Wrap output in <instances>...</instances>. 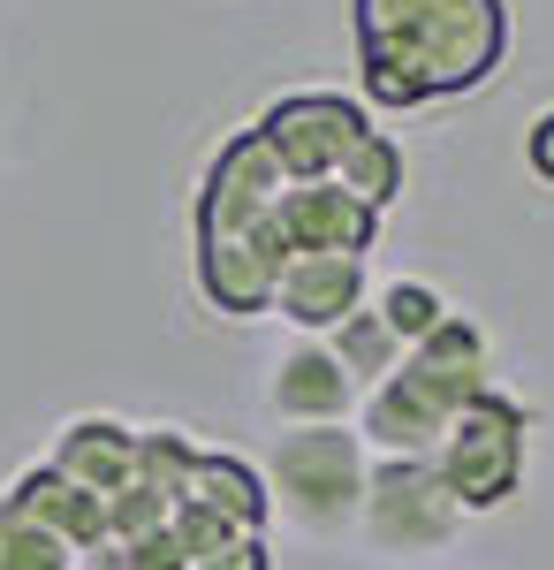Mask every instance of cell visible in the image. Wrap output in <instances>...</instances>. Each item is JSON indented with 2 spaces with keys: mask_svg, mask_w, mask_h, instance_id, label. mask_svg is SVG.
Instances as JSON below:
<instances>
[{
  "mask_svg": "<svg viewBox=\"0 0 554 570\" xmlns=\"http://www.w3.org/2000/svg\"><path fill=\"white\" fill-rule=\"evenodd\" d=\"M182 502L206 510V518H220V525H236V532H258V525H266V510H274V487H266V472L244 464V456H214V449H198Z\"/></svg>",
  "mask_w": 554,
  "mask_h": 570,
  "instance_id": "7c38bea8",
  "label": "cell"
},
{
  "mask_svg": "<svg viewBox=\"0 0 554 570\" xmlns=\"http://www.w3.org/2000/svg\"><path fill=\"white\" fill-rule=\"evenodd\" d=\"M85 556L61 540V532H46L23 502H8L0 494V570H77Z\"/></svg>",
  "mask_w": 554,
  "mask_h": 570,
  "instance_id": "9a60e30c",
  "label": "cell"
},
{
  "mask_svg": "<svg viewBox=\"0 0 554 570\" xmlns=\"http://www.w3.org/2000/svg\"><path fill=\"white\" fill-rule=\"evenodd\" d=\"M410 365H418V373H433L441 389H456L464 403H478V395H486V365H494V343H486V327H478V320L448 312V320L433 327L426 343L410 351Z\"/></svg>",
  "mask_w": 554,
  "mask_h": 570,
  "instance_id": "4fadbf2b",
  "label": "cell"
},
{
  "mask_svg": "<svg viewBox=\"0 0 554 570\" xmlns=\"http://www.w3.org/2000/svg\"><path fill=\"white\" fill-rule=\"evenodd\" d=\"M365 91L380 107H426L486 85L510 53L502 0H349Z\"/></svg>",
  "mask_w": 554,
  "mask_h": 570,
  "instance_id": "6da1fadb",
  "label": "cell"
},
{
  "mask_svg": "<svg viewBox=\"0 0 554 570\" xmlns=\"http://www.w3.org/2000/svg\"><path fill=\"white\" fill-rule=\"evenodd\" d=\"M8 502H23V510H31L46 532H61L77 556H91V548H107V540H115V532H107V494L61 480L53 464H31L23 480L8 487Z\"/></svg>",
  "mask_w": 554,
  "mask_h": 570,
  "instance_id": "8fae6325",
  "label": "cell"
},
{
  "mask_svg": "<svg viewBox=\"0 0 554 570\" xmlns=\"http://www.w3.org/2000/svg\"><path fill=\"white\" fill-rule=\"evenodd\" d=\"M129 570H190V563H182L175 532H152V540H137V548H129Z\"/></svg>",
  "mask_w": 554,
  "mask_h": 570,
  "instance_id": "7402d4cb",
  "label": "cell"
},
{
  "mask_svg": "<svg viewBox=\"0 0 554 570\" xmlns=\"http://www.w3.org/2000/svg\"><path fill=\"white\" fill-rule=\"evenodd\" d=\"M190 464H198V449H190V434H182V426H137V480L152 487V494H168L175 510H182Z\"/></svg>",
  "mask_w": 554,
  "mask_h": 570,
  "instance_id": "2e32d148",
  "label": "cell"
},
{
  "mask_svg": "<svg viewBox=\"0 0 554 570\" xmlns=\"http://www.w3.org/2000/svg\"><path fill=\"white\" fill-rule=\"evenodd\" d=\"M61 480L91 487V494H122L129 480H137V426H122V419H69L61 434H53V456H46Z\"/></svg>",
  "mask_w": 554,
  "mask_h": 570,
  "instance_id": "30bf717a",
  "label": "cell"
},
{
  "mask_svg": "<svg viewBox=\"0 0 554 570\" xmlns=\"http://www.w3.org/2000/svg\"><path fill=\"white\" fill-rule=\"evenodd\" d=\"M327 351L342 357V373H349V381H357L365 395L380 389L387 373H403V357H410L403 343H395V327H387V320H380L373 305L357 312V320H342L335 335H327Z\"/></svg>",
  "mask_w": 554,
  "mask_h": 570,
  "instance_id": "5bb4252c",
  "label": "cell"
},
{
  "mask_svg": "<svg viewBox=\"0 0 554 570\" xmlns=\"http://www.w3.org/2000/svg\"><path fill=\"white\" fill-rule=\"evenodd\" d=\"M168 518H175V502L168 494H152L145 480H129L115 502H107V532L122 540V548H137V540H152V532H168Z\"/></svg>",
  "mask_w": 554,
  "mask_h": 570,
  "instance_id": "d6986e66",
  "label": "cell"
},
{
  "mask_svg": "<svg viewBox=\"0 0 554 570\" xmlns=\"http://www.w3.org/2000/svg\"><path fill=\"white\" fill-rule=\"evenodd\" d=\"M524 456H532V411L516 395H478L464 419L448 426L433 472L448 480V494L464 510H502L516 487H524Z\"/></svg>",
  "mask_w": 554,
  "mask_h": 570,
  "instance_id": "3957f363",
  "label": "cell"
},
{
  "mask_svg": "<svg viewBox=\"0 0 554 570\" xmlns=\"http://www.w3.org/2000/svg\"><path fill=\"white\" fill-rule=\"evenodd\" d=\"M190 570H266V540L244 532V540H228L220 556H206V563H190Z\"/></svg>",
  "mask_w": 554,
  "mask_h": 570,
  "instance_id": "44dd1931",
  "label": "cell"
},
{
  "mask_svg": "<svg viewBox=\"0 0 554 570\" xmlns=\"http://www.w3.org/2000/svg\"><path fill=\"white\" fill-rule=\"evenodd\" d=\"M335 183L349 190V198H365V206L380 214L387 198L403 190V153H395V137L373 130V137H365V145H357V153H349V160L335 168Z\"/></svg>",
  "mask_w": 554,
  "mask_h": 570,
  "instance_id": "e0dca14e",
  "label": "cell"
},
{
  "mask_svg": "<svg viewBox=\"0 0 554 570\" xmlns=\"http://www.w3.org/2000/svg\"><path fill=\"white\" fill-rule=\"evenodd\" d=\"M251 130L274 145V160L289 168V183H335V168L373 137V122L342 91H289V99H274L258 115Z\"/></svg>",
  "mask_w": 554,
  "mask_h": 570,
  "instance_id": "5b68a950",
  "label": "cell"
},
{
  "mask_svg": "<svg viewBox=\"0 0 554 570\" xmlns=\"http://www.w3.org/2000/svg\"><path fill=\"white\" fill-rule=\"evenodd\" d=\"M168 532H175V548H182V563H206V556H220V548H228V540H244L236 525H220V518L190 510V502L168 518Z\"/></svg>",
  "mask_w": 554,
  "mask_h": 570,
  "instance_id": "ffe728a7",
  "label": "cell"
},
{
  "mask_svg": "<svg viewBox=\"0 0 554 570\" xmlns=\"http://www.w3.org/2000/svg\"><path fill=\"white\" fill-rule=\"evenodd\" d=\"M274 312H281L297 335L327 343L342 320H357V312H365V259H335V252L289 259L281 289H274Z\"/></svg>",
  "mask_w": 554,
  "mask_h": 570,
  "instance_id": "ba28073f",
  "label": "cell"
},
{
  "mask_svg": "<svg viewBox=\"0 0 554 570\" xmlns=\"http://www.w3.org/2000/svg\"><path fill=\"white\" fill-rule=\"evenodd\" d=\"M524 160H532V176H540V183H554V107L524 130Z\"/></svg>",
  "mask_w": 554,
  "mask_h": 570,
  "instance_id": "603a6c76",
  "label": "cell"
},
{
  "mask_svg": "<svg viewBox=\"0 0 554 570\" xmlns=\"http://www.w3.org/2000/svg\"><path fill=\"white\" fill-rule=\"evenodd\" d=\"M464 411H471L464 395L441 389L433 373H418V365L403 357V373H387L380 389L357 403V441L380 449V456H403V464H433L441 441H448V426H456Z\"/></svg>",
  "mask_w": 554,
  "mask_h": 570,
  "instance_id": "8992f818",
  "label": "cell"
},
{
  "mask_svg": "<svg viewBox=\"0 0 554 570\" xmlns=\"http://www.w3.org/2000/svg\"><path fill=\"white\" fill-rule=\"evenodd\" d=\"M373 228H380V214L365 198H349L342 183H289L281 206H274V236H281L289 259H311V252L365 259L373 252Z\"/></svg>",
  "mask_w": 554,
  "mask_h": 570,
  "instance_id": "52a82bcc",
  "label": "cell"
},
{
  "mask_svg": "<svg viewBox=\"0 0 554 570\" xmlns=\"http://www.w3.org/2000/svg\"><path fill=\"white\" fill-rule=\"evenodd\" d=\"M365 540L380 556H433L448 548L456 525H464V502L448 494V480L433 464H403V456H380L373 464V487H365Z\"/></svg>",
  "mask_w": 554,
  "mask_h": 570,
  "instance_id": "277c9868",
  "label": "cell"
},
{
  "mask_svg": "<svg viewBox=\"0 0 554 570\" xmlns=\"http://www.w3.org/2000/svg\"><path fill=\"white\" fill-rule=\"evenodd\" d=\"M357 395H365V389L342 373V357L327 351V343H311V335H304L297 351L274 365L266 403H274V419H281V426H349Z\"/></svg>",
  "mask_w": 554,
  "mask_h": 570,
  "instance_id": "9c48e42d",
  "label": "cell"
},
{
  "mask_svg": "<svg viewBox=\"0 0 554 570\" xmlns=\"http://www.w3.org/2000/svg\"><path fill=\"white\" fill-rule=\"evenodd\" d=\"M266 487L304 532L335 540V532H349L365 518L373 464H365V441L349 426H289L274 441V456H266Z\"/></svg>",
  "mask_w": 554,
  "mask_h": 570,
  "instance_id": "7a4b0ae2",
  "label": "cell"
},
{
  "mask_svg": "<svg viewBox=\"0 0 554 570\" xmlns=\"http://www.w3.org/2000/svg\"><path fill=\"white\" fill-rule=\"evenodd\" d=\"M373 312H380L387 327H395V343H403V351H418V343H426L433 327L448 320V297H441L433 282H387V289H380V305H373Z\"/></svg>",
  "mask_w": 554,
  "mask_h": 570,
  "instance_id": "ac0fdd59",
  "label": "cell"
}]
</instances>
